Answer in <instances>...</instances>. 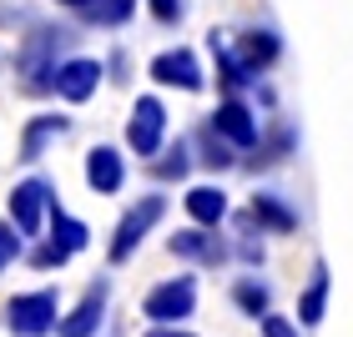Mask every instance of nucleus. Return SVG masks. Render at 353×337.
Masks as SVG:
<instances>
[{
	"label": "nucleus",
	"instance_id": "f257e3e1",
	"mask_svg": "<svg viewBox=\"0 0 353 337\" xmlns=\"http://www.w3.org/2000/svg\"><path fill=\"white\" fill-rule=\"evenodd\" d=\"M76 30L71 25H36L26 36V45L15 51V71H21L26 91H51L56 86V66H61V51L71 45Z\"/></svg>",
	"mask_w": 353,
	"mask_h": 337
},
{
	"label": "nucleus",
	"instance_id": "f03ea898",
	"mask_svg": "<svg viewBox=\"0 0 353 337\" xmlns=\"http://www.w3.org/2000/svg\"><path fill=\"white\" fill-rule=\"evenodd\" d=\"M6 327L15 337H46L61 327V292L56 287H36V292H15L6 302Z\"/></svg>",
	"mask_w": 353,
	"mask_h": 337
},
{
	"label": "nucleus",
	"instance_id": "7ed1b4c3",
	"mask_svg": "<svg viewBox=\"0 0 353 337\" xmlns=\"http://www.w3.org/2000/svg\"><path fill=\"white\" fill-rule=\"evenodd\" d=\"M197 312V277H167V282H157L147 297H141V317L157 327H176V323H187V317Z\"/></svg>",
	"mask_w": 353,
	"mask_h": 337
},
{
	"label": "nucleus",
	"instance_id": "20e7f679",
	"mask_svg": "<svg viewBox=\"0 0 353 337\" xmlns=\"http://www.w3.org/2000/svg\"><path fill=\"white\" fill-rule=\"evenodd\" d=\"M162 217H167V197H157V191H152V197H141L137 206H126L121 221H117V237H111V247H106V257H111L117 267H121V262H132L137 247L147 242V232H152Z\"/></svg>",
	"mask_w": 353,
	"mask_h": 337
},
{
	"label": "nucleus",
	"instance_id": "39448f33",
	"mask_svg": "<svg viewBox=\"0 0 353 337\" xmlns=\"http://www.w3.org/2000/svg\"><path fill=\"white\" fill-rule=\"evenodd\" d=\"M6 206H10V227L21 237H41L46 217H51V206H56V191H51V182H41V176H26V182L10 186Z\"/></svg>",
	"mask_w": 353,
	"mask_h": 337
},
{
	"label": "nucleus",
	"instance_id": "423d86ee",
	"mask_svg": "<svg viewBox=\"0 0 353 337\" xmlns=\"http://www.w3.org/2000/svg\"><path fill=\"white\" fill-rule=\"evenodd\" d=\"M167 141V106L157 96H137L132 116H126V146H132L141 162H157Z\"/></svg>",
	"mask_w": 353,
	"mask_h": 337
},
{
	"label": "nucleus",
	"instance_id": "0eeeda50",
	"mask_svg": "<svg viewBox=\"0 0 353 337\" xmlns=\"http://www.w3.org/2000/svg\"><path fill=\"white\" fill-rule=\"evenodd\" d=\"M212 131L228 141L232 151H248V146H258L263 141V131H258V116L248 111V101H237V96H228V101H217V111H212Z\"/></svg>",
	"mask_w": 353,
	"mask_h": 337
},
{
	"label": "nucleus",
	"instance_id": "6e6552de",
	"mask_svg": "<svg viewBox=\"0 0 353 337\" xmlns=\"http://www.w3.org/2000/svg\"><path fill=\"white\" fill-rule=\"evenodd\" d=\"M101 61H91V56H66V61H61V66H56V96H61V101H71V106H81V101H91V96H96V86H101Z\"/></svg>",
	"mask_w": 353,
	"mask_h": 337
},
{
	"label": "nucleus",
	"instance_id": "1a4fd4ad",
	"mask_svg": "<svg viewBox=\"0 0 353 337\" xmlns=\"http://www.w3.org/2000/svg\"><path fill=\"white\" fill-rule=\"evenodd\" d=\"M147 71H152V81H157V86H176V91H202V86H207L202 61H197V51H187V45L152 56V66H147Z\"/></svg>",
	"mask_w": 353,
	"mask_h": 337
},
{
	"label": "nucleus",
	"instance_id": "9d476101",
	"mask_svg": "<svg viewBox=\"0 0 353 337\" xmlns=\"http://www.w3.org/2000/svg\"><path fill=\"white\" fill-rule=\"evenodd\" d=\"M228 51H232V61H237V71H243L248 81H258L272 61L283 56V41L272 36V30H248V36L237 41V45H228Z\"/></svg>",
	"mask_w": 353,
	"mask_h": 337
},
{
	"label": "nucleus",
	"instance_id": "9b49d317",
	"mask_svg": "<svg viewBox=\"0 0 353 337\" xmlns=\"http://www.w3.org/2000/svg\"><path fill=\"white\" fill-rule=\"evenodd\" d=\"M126 182V162L117 146H91L86 151V186L96 191V197H117Z\"/></svg>",
	"mask_w": 353,
	"mask_h": 337
},
{
	"label": "nucleus",
	"instance_id": "f8f14e48",
	"mask_svg": "<svg viewBox=\"0 0 353 337\" xmlns=\"http://www.w3.org/2000/svg\"><path fill=\"white\" fill-rule=\"evenodd\" d=\"M243 227H258V232H298V212L278 197V191H252V206H248Z\"/></svg>",
	"mask_w": 353,
	"mask_h": 337
},
{
	"label": "nucleus",
	"instance_id": "ddd939ff",
	"mask_svg": "<svg viewBox=\"0 0 353 337\" xmlns=\"http://www.w3.org/2000/svg\"><path fill=\"white\" fill-rule=\"evenodd\" d=\"M101 317H106V282H91L86 287V297L76 302V312L61 317V337H96V327H101Z\"/></svg>",
	"mask_w": 353,
	"mask_h": 337
},
{
	"label": "nucleus",
	"instance_id": "4468645a",
	"mask_svg": "<svg viewBox=\"0 0 353 337\" xmlns=\"http://www.w3.org/2000/svg\"><path fill=\"white\" fill-rule=\"evenodd\" d=\"M167 252L172 257H182V262H202V267H217V262H228V247L217 242V232H172L167 237Z\"/></svg>",
	"mask_w": 353,
	"mask_h": 337
},
{
	"label": "nucleus",
	"instance_id": "2eb2a0df",
	"mask_svg": "<svg viewBox=\"0 0 353 337\" xmlns=\"http://www.w3.org/2000/svg\"><path fill=\"white\" fill-rule=\"evenodd\" d=\"M66 131H71V121L61 116V111H41V116H30L26 131H21V162H41L46 146H51L56 136H66Z\"/></svg>",
	"mask_w": 353,
	"mask_h": 337
},
{
	"label": "nucleus",
	"instance_id": "dca6fc26",
	"mask_svg": "<svg viewBox=\"0 0 353 337\" xmlns=\"http://www.w3.org/2000/svg\"><path fill=\"white\" fill-rule=\"evenodd\" d=\"M46 242H56L61 252H86L91 247V227H86V221H76L71 212H61V202L51 206V217H46Z\"/></svg>",
	"mask_w": 353,
	"mask_h": 337
},
{
	"label": "nucleus",
	"instance_id": "f3484780",
	"mask_svg": "<svg viewBox=\"0 0 353 337\" xmlns=\"http://www.w3.org/2000/svg\"><path fill=\"white\" fill-rule=\"evenodd\" d=\"M187 217L197 221L202 232H212L222 217H228V191L212 186V182H202V186H192L187 191Z\"/></svg>",
	"mask_w": 353,
	"mask_h": 337
},
{
	"label": "nucleus",
	"instance_id": "a211bd4d",
	"mask_svg": "<svg viewBox=\"0 0 353 337\" xmlns=\"http://www.w3.org/2000/svg\"><path fill=\"white\" fill-rule=\"evenodd\" d=\"M323 312H328V267L313 262V277H308V287H303V297H298V323L303 327H318V323H323Z\"/></svg>",
	"mask_w": 353,
	"mask_h": 337
},
{
	"label": "nucleus",
	"instance_id": "6ab92c4d",
	"mask_svg": "<svg viewBox=\"0 0 353 337\" xmlns=\"http://www.w3.org/2000/svg\"><path fill=\"white\" fill-rule=\"evenodd\" d=\"M132 10H137V0H91V6L81 10V21L91 30H121L126 21H132Z\"/></svg>",
	"mask_w": 353,
	"mask_h": 337
},
{
	"label": "nucleus",
	"instance_id": "aec40b11",
	"mask_svg": "<svg viewBox=\"0 0 353 337\" xmlns=\"http://www.w3.org/2000/svg\"><path fill=\"white\" fill-rule=\"evenodd\" d=\"M232 302L243 307L248 317H268V307H272V292H268V282H258V277H243V282H232Z\"/></svg>",
	"mask_w": 353,
	"mask_h": 337
},
{
	"label": "nucleus",
	"instance_id": "412c9836",
	"mask_svg": "<svg viewBox=\"0 0 353 337\" xmlns=\"http://www.w3.org/2000/svg\"><path fill=\"white\" fill-rule=\"evenodd\" d=\"M197 141H202V166H212V171H228L232 162H237V151L228 146V141H222L212 126H202L197 131Z\"/></svg>",
	"mask_w": 353,
	"mask_h": 337
},
{
	"label": "nucleus",
	"instance_id": "4be33fe9",
	"mask_svg": "<svg viewBox=\"0 0 353 337\" xmlns=\"http://www.w3.org/2000/svg\"><path fill=\"white\" fill-rule=\"evenodd\" d=\"M152 171H157V182H176V176H187V171H192L187 146H176V151H167V156H157Z\"/></svg>",
	"mask_w": 353,
	"mask_h": 337
},
{
	"label": "nucleus",
	"instance_id": "5701e85b",
	"mask_svg": "<svg viewBox=\"0 0 353 337\" xmlns=\"http://www.w3.org/2000/svg\"><path fill=\"white\" fill-rule=\"evenodd\" d=\"M21 257H26V237L15 232L10 221H0V272H6V267H15Z\"/></svg>",
	"mask_w": 353,
	"mask_h": 337
},
{
	"label": "nucleus",
	"instance_id": "b1692460",
	"mask_svg": "<svg viewBox=\"0 0 353 337\" xmlns=\"http://www.w3.org/2000/svg\"><path fill=\"white\" fill-rule=\"evenodd\" d=\"M147 10L157 15V25H176L187 15V0H147Z\"/></svg>",
	"mask_w": 353,
	"mask_h": 337
},
{
	"label": "nucleus",
	"instance_id": "393cba45",
	"mask_svg": "<svg viewBox=\"0 0 353 337\" xmlns=\"http://www.w3.org/2000/svg\"><path fill=\"white\" fill-rule=\"evenodd\" d=\"M30 257V267H41V272H51V267H61V262H66V252H61L56 242H41L36 252H26Z\"/></svg>",
	"mask_w": 353,
	"mask_h": 337
},
{
	"label": "nucleus",
	"instance_id": "a878e982",
	"mask_svg": "<svg viewBox=\"0 0 353 337\" xmlns=\"http://www.w3.org/2000/svg\"><path fill=\"white\" fill-rule=\"evenodd\" d=\"M263 337H298V323H288V317L268 312V317H263Z\"/></svg>",
	"mask_w": 353,
	"mask_h": 337
},
{
	"label": "nucleus",
	"instance_id": "bb28decb",
	"mask_svg": "<svg viewBox=\"0 0 353 337\" xmlns=\"http://www.w3.org/2000/svg\"><path fill=\"white\" fill-rule=\"evenodd\" d=\"M237 257H243L248 267H258V262H263V242H252V237H243V242H237Z\"/></svg>",
	"mask_w": 353,
	"mask_h": 337
},
{
	"label": "nucleus",
	"instance_id": "cd10ccee",
	"mask_svg": "<svg viewBox=\"0 0 353 337\" xmlns=\"http://www.w3.org/2000/svg\"><path fill=\"white\" fill-rule=\"evenodd\" d=\"M147 337H192V332H172V327H157V332H147Z\"/></svg>",
	"mask_w": 353,
	"mask_h": 337
},
{
	"label": "nucleus",
	"instance_id": "c85d7f7f",
	"mask_svg": "<svg viewBox=\"0 0 353 337\" xmlns=\"http://www.w3.org/2000/svg\"><path fill=\"white\" fill-rule=\"evenodd\" d=\"M56 6H71V10H86L91 0H56Z\"/></svg>",
	"mask_w": 353,
	"mask_h": 337
}]
</instances>
